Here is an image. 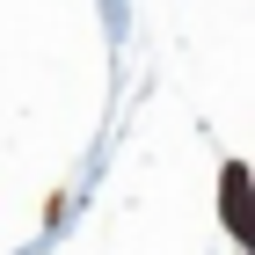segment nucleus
I'll return each mask as SVG.
<instances>
[{"instance_id":"1","label":"nucleus","mask_w":255,"mask_h":255,"mask_svg":"<svg viewBox=\"0 0 255 255\" xmlns=\"http://www.w3.org/2000/svg\"><path fill=\"white\" fill-rule=\"evenodd\" d=\"M226 219H234V234L248 241L255 226H248V182H241V168H226Z\"/></svg>"}]
</instances>
